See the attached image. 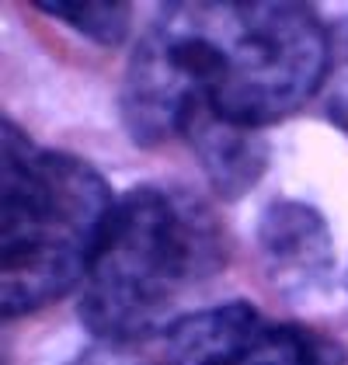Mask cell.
I'll return each mask as SVG.
<instances>
[{"mask_svg":"<svg viewBox=\"0 0 348 365\" xmlns=\"http://www.w3.org/2000/svg\"><path fill=\"white\" fill-rule=\"evenodd\" d=\"M46 18H53L59 25L73 29L77 35H84L98 46H118L129 31L133 11L129 4H91V0H42L35 4Z\"/></svg>","mask_w":348,"mask_h":365,"instance_id":"7","label":"cell"},{"mask_svg":"<svg viewBox=\"0 0 348 365\" xmlns=\"http://www.w3.org/2000/svg\"><path fill=\"white\" fill-rule=\"evenodd\" d=\"M181 140L199 157L209 188L220 198L247 195L268 168V150L251 129H237L223 122H199Z\"/></svg>","mask_w":348,"mask_h":365,"instance_id":"6","label":"cell"},{"mask_svg":"<svg viewBox=\"0 0 348 365\" xmlns=\"http://www.w3.org/2000/svg\"><path fill=\"white\" fill-rule=\"evenodd\" d=\"M331 31L310 4H168L136 42L118 112L140 146L199 122L261 129L320 94Z\"/></svg>","mask_w":348,"mask_h":365,"instance_id":"1","label":"cell"},{"mask_svg":"<svg viewBox=\"0 0 348 365\" xmlns=\"http://www.w3.org/2000/svg\"><path fill=\"white\" fill-rule=\"evenodd\" d=\"M230 257L223 223L199 198L136 185L116 198L81 292V324L108 344L146 337Z\"/></svg>","mask_w":348,"mask_h":365,"instance_id":"2","label":"cell"},{"mask_svg":"<svg viewBox=\"0 0 348 365\" xmlns=\"http://www.w3.org/2000/svg\"><path fill=\"white\" fill-rule=\"evenodd\" d=\"M320 91H324V115L348 133V18L331 31V63Z\"/></svg>","mask_w":348,"mask_h":365,"instance_id":"8","label":"cell"},{"mask_svg":"<svg viewBox=\"0 0 348 365\" xmlns=\"http://www.w3.org/2000/svg\"><path fill=\"white\" fill-rule=\"evenodd\" d=\"M345 351L314 327L268 320L237 299L188 313L153 337L140 365H342Z\"/></svg>","mask_w":348,"mask_h":365,"instance_id":"4","label":"cell"},{"mask_svg":"<svg viewBox=\"0 0 348 365\" xmlns=\"http://www.w3.org/2000/svg\"><path fill=\"white\" fill-rule=\"evenodd\" d=\"M258 247L265 272L286 296L324 292L334 272V240L327 220L314 205L275 198L258 220Z\"/></svg>","mask_w":348,"mask_h":365,"instance_id":"5","label":"cell"},{"mask_svg":"<svg viewBox=\"0 0 348 365\" xmlns=\"http://www.w3.org/2000/svg\"><path fill=\"white\" fill-rule=\"evenodd\" d=\"M0 307L25 317L87 279L116 198L87 160L31 143L4 118Z\"/></svg>","mask_w":348,"mask_h":365,"instance_id":"3","label":"cell"}]
</instances>
